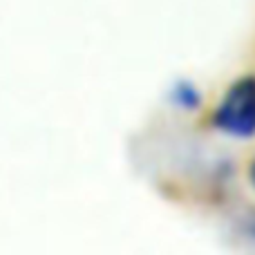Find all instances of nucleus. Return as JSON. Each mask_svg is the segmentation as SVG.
Here are the masks:
<instances>
[{"mask_svg": "<svg viewBox=\"0 0 255 255\" xmlns=\"http://www.w3.org/2000/svg\"><path fill=\"white\" fill-rule=\"evenodd\" d=\"M213 124L224 134L249 139L255 134V79L247 76L231 85L224 101L217 106Z\"/></svg>", "mask_w": 255, "mask_h": 255, "instance_id": "1", "label": "nucleus"}, {"mask_svg": "<svg viewBox=\"0 0 255 255\" xmlns=\"http://www.w3.org/2000/svg\"><path fill=\"white\" fill-rule=\"evenodd\" d=\"M249 179H251V184H253V188H255V159H253L251 168H249Z\"/></svg>", "mask_w": 255, "mask_h": 255, "instance_id": "2", "label": "nucleus"}]
</instances>
